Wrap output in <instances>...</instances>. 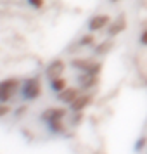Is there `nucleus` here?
I'll return each mask as SVG.
<instances>
[{"label": "nucleus", "mask_w": 147, "mask_h": 154, "mask_svg": "<svg viewBox=\"0 0 147 154\" xmlns=\"http://www.w3.org/2000/svg\"><path fill=\"white\" fill-rule=\"evenodd\" d=\"M21 87V82L17 78H5L0 82V102L2 104H7L9 100L12 99L16 92L19 90Z\"/></svg>", "instance_id": "f257e3e1"}, {"label": "nucleus", "mask_w": 147, "mask_h": 154, "mask_svg": "<svg viewBox=\"0 0 147 154\" xmlns=\"http://www.w3.org/2000/svg\"><path fill=\"white\" fill-rule=\"evenodd\" d=\"M23 97L26 100H35L42 95V82L38 76H31L23 83Z\"/></svg>", "instance_id": "f03ea898"}, {"label": "nucleus", "mask_w": 147, "mask_h": 154, "mask_svg": "<svg viewBox=\"0 0 147 154\" xmlns=\"http://www.w3.org/2000/svg\"><path fill=\"white\" fill-rule=\"evenodd\" d=\"M71 66L76 68V69H81L83 73H93V75H99V71L102 68V64L93 63L90 59H73Z\"/></svg>", "instance_id": "7ed1b4c3"}, {"label": "nucleus", "mask_w": 147, "mask_h": 154, "mask_svg": "<svg viewBox=\"0 0 147 154\" xmlns=\"http://www.w3.org/2000/svg\"><path fill=\"white\" fill-rule=\"evenodd\" d=\"M64 69H66V64H64L63 59H54V61L47 66L45 75H47V78H49V80H54V78L63 76Z\"/></svg>", "instance_id": "20e7f679"}, {"label": "nucleus", "mask_w": 147, "mask_h": 154, "mask_svg": "<svg viewBox=\"0 0 147 154\" xmlns=\"http://www.w3.org/2000/svg\"><path fill=\"white\" fill-rule=\"evenodd\" d=\"M80 92H81V88H76V87H69V88H68V87H66L63 92L57 94V99H59L61 102H64V104H73V102L81 95Z\"/></svg>", "instance_id": "39448f33"}, {"label": "nucleus", "mask_w": 147, "mask_h": 154, "mask_svg": "<svg viewBox=\"0 0 147 154\" xmlns=\"http://www.w3.org/2000/svg\"><path fill=\"white\" fill-rule=\"evenodd\" d=\"M111 23V17L107 14H97L90 17V21H88V29L90 31H100L102 28H106L107 24Z\"/></svg>", "instance_id": "423d86ee"}, {"label": "nucleus", "mask_w": 147, "mask_h": 154, "mask_svg": "<svg viewBox=\"0 0 147 154\" xmlns=\"http://www.w3.org/2000/svg\"><path fill=\"white\" fill-rule=\"evenodd\" d=\"M126 26H128V23H126V16L125 14H119L114 21H111V26H109V36H116L119 35L121 31H125Z\"/></svg>", "instance_id": "0eeeda50"}, {"label": "nucleus", "mask_w": 147, "mask_h": 154, "mask_svg": "<svg viewBox=\"0 0 147 154\" xmlns=\"http://www.w3.org/2000/svg\"><path fill=\"white\" fill-rule=\"evenodd\" d=\"M66 109L64 107H49V109H45V111L42 112V119L45 121V123H49V121H52V119H61L66 116Z\"/></svg>", "instance_id": "6e6552de"}, {"label": "nucleus", "mask_w": 147, "mask_h": 154, "mask_svg": "<svg viewBox=\"0 0 147 154\" xmlns=\"http://www.w3.org/2000/svg\"><path fill=\"white\" fill-rule=\"evenodd\" d=\"M92 100H93L92 94H83V95H80L73 104H69V107L73 111H83L85 107H88V106L92 104Z\"/></svg>", "instance_id": "1a4fd4ad"}, {"label": "nucleus", "mask_w": 147, "mask_h": 154, "mask_svg": "<svg viewBox=\"0 0 147 154\" xmlns=\"http://www.w3.org/2000/svg\"><path fill=\"white\" fill-rule=\"evenodd\" d=\"M78 80H80V83L83 87V90H87V88H90V87H93L97 83V75H93V73H81Z\"/></svg>", "instance_id": "9d476101"}, {"label": "nucleus", "mask_w": 147, "mask_h": 154, "mask_svg": "<svg viewBox=\"0 0 147 154\" xmlns=\"http://www.w3.org/2000/svg\"><path fill=\"white\" fill-rule=\"evenodd\" d=\"M68 87V83H66V80H64L63 76L59 78H54V80H50V88L56 92V94H59V92H63L64 88Z\"/></svg>", "instance_id": "9b49d317"}, {"label": "nucleus", "mask_w": 147, "mask_h": 154, "mask_svg": "<svg viewBox=\"0 0 147 154\" xmlns=\"http://www.w3.org/2000/svg\"><path fill=\"white\" fill-rule=\"evenodd\" d=\"M49 128L52 130L54 133H63L64 130H66V126H64L63 123V118L61 119H52V121H49Z\"/></svg>", "instance_id": "f8f14e48"}, {"label": "nucleus", "mask_w": 147, "mask_h": 154, "mask_svg": "<svg viewBox=\"0 0 147 154\" xmlns=\"http://www.w3.org/2000/svg\"><path fill=\"white\" fill-rule=\"evenodd\" d=\"M111 47H112V42H111V40H106V42H102V43H99V45H97L95 54H97V56H104V54L109 52Z\"/></svg>", "instance_id": "ddd939ff"}, {"label": "nucleus", "mask_w": 147, "mask_h": 154, "mask_svg": "<svg viewBox=\"0 0 147 154\" xmlns=\"http://www.w3.org/2000/svg\"><path fill=\"white\" fill-rule=\"evenodd\" d=\"M145 146H147V137H145V135H142V137L135 142V151L140 152V151H144V149H145Z\"/></svg>", "instance_id": "4468645a"}, {"label": "nucleus", "mask_w": 147, "mask_h": 154, "mask_svg": "<svg viewBox=\"0 0 147 154\" xmlns=\"http://www.w3.org/2000/svg\"><path fill=\"white\" fill-rule=\"evenodd\" d=\"M28 4H29V7H33V9H42L45 5V0H28Z\"/></svg>", "instance_id": "2eb2a0df"}, {"label": "nucleus", "mask_w": 147, "mask_h": 154, "mask_svg": "<svg viewBox=\"0 0 147 154\" xmlns=\"http://www.w3.org/2000/svg\"><path fill=\"white\" fill-rule=\"evenodd\" d=\"M90 43H93V35H87V36H81L80 38V45H90Z\"/></svg>", "instance_id": "dca6fc26"}, {"label": "nucleus", "mask_w": 147, "mask_h": 154, "mask_svg": "<svg viewBox=\"0 0 147 154\" xmlns=\"http://www.w3.org/2000/svg\"><path fill=\"white\" fill-rule=\"evenodd\" d=\"M7 112H9V107L5 104H2V107H0V118H4Z\"/></svg>", "instance_id": "f3484780"}, {"label": "nucleus", "mask_w": 147, "mask_h": 154, "mask_svg": "<svg viewBox=\"0 0 147 154\" xmlns=\"http://www.w3.org/2000/svg\"><path fill=\"white\" fill-rule=\"evenodd\" d=\"M140 43H142V45H145V47H147V29L144 31V33H142V35H140Z\"/></svg>", "instance_id": "a211bd4d"}, {"label": "nucleus", "mask_w": 147, "mask_h": 154, "mask_svg": "<svg viewBox=\"0 0 147 154\" xmlns=\"http://www.w3.org/2000/svg\"><path fill=\"white\" fill-rule=\"evenodd\" d=\"M111 2H112V4H116V2H119V0H111Z\"/></svg>", "instance_id": "6ab92c4d"}]
</instances>
